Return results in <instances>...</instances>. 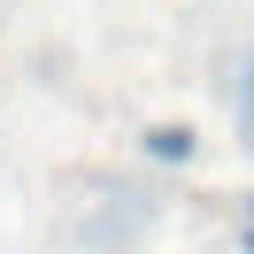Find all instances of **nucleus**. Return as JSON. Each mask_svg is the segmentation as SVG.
<instances>
[{
  "label": "nucleus",
  "instance_id": "1",
  "mask_svg": "<svg viewBox=\"0 0 254 254\" xmlns=\"http://www.w3.org/2000/svg\"><path fill=\"white\" fill-rule=\"evenodd\" d=\"M146 154H162V162H185V154H192V131H177V124L146 131Z\"/></svg>",
  "mask_w": 254,
  "mask_h": 254
},
{
  "label": "nucleus",
  "instance_id": "2",
  "mask_svg": "<svg viewBox=\"0 0 254 254\" xmlns=\"http://www.w3.org/2000/svg\"><path fill=\"white\" fill-rule=\"evenodd\" d=\"M239 131H247V154H254V62H247V85H239Z\"/></svg>",
  "mask_w": 254,
  "mask_h": 254
}]
</instances>
